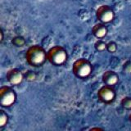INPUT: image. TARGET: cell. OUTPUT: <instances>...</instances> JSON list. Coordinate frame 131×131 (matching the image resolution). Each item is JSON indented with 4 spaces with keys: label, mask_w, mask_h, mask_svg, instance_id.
<instances>
[{
    "label": "cell",
    "mask_w": 131,
    "mask_h": 131,
    "mask_svg": "<svg viewBox=\"0 0 131 131\" xmlns=\"http://www.w3.org/2000/svg\"><path fill=\"white\" fill-rule=\"evenodd\" d=\"M47 58L49 63L54 67H61L67 63L68 60V53L62 46L55 45L47 51Z\"/></svg>",
    "instance_id": "obj_2"
},
{
    "label": "cell",
    "mask_w": 131,
    "mask_h": 131,
    "mask_svg": "<svg viewBox=\"0 0 131 131\" xmlns=\"http://www.w3.org/2000/svg\"><path fill=\"white\" fill-rule=\"evenodd\" d=\"M4 39V32L3 30V29L0 30V42L3 43V41Z\"/></svg>",
    "instance_id": "obj_17"
},
{
    "label": "cell",
    "mask_w": 131,
    "mask_h": 131,
    "mask_svg": "<svg viewBox=\"0 0 131 131\" xmlns=\"http://www.w3.org/2000/svg\"><path fill=\"white\" fill-rule=\"evenodd\" d=\"M92 34L97 39H102L107 35L108 29L105 24L98 22L92 27Z\"/></svg>",
    "instance_id": "obj_9"
},
{
    "label": "cell",
    "mask_w": 131,
    "mask_h": 131,
    "mask_svg": "<svg viewBox=\"0 0 131 131\" xmlns=\"http://www.w3.org/2000/svg\"><path fill=\"white\" fill-rule=\"evenodd\" d=\"M9 116L4 110H0V129L4 128L8 123Z\"/></svg>",
    "instance_id": "obj_11"
},
{
    "label": "cell",
    "mask_w": 131,
    "mask_h": 131,
    "mask_svg": "<svg viewBox=\"0 0 131 131\" xmlns=\"http://www.w3.org/2000/svg\"><path fill=\"white\" fill-rule=\"evenodd\" d=\"M11 43H12V45H13V46H15L16 48H22V47L25 46V45H26V40L23 36L16 35V36L13 37V38L12 39Z\"/></svg>",
    "instance_id": "obj_10"
},
{
    "label": "cell",
    "mask_w": 131,
    "mask_h": 131,
    "mask_svg": "<svg viewBox=\"0 0 131 131\" xmlns=\"http://www.w3.org/2000/svg\"><path fill=\"white\" fill-rule=\"evenodd\" d=\"M24 77L25 80L28 82H33L36 80V74L35 72H34L33 71H27L26 72L24 73Z\"/></svg>",
    "instance_id": "obj_14"
},
{
    "label": "cell",
    "mask_w": 131,
    "mask_h": 131,
    "mask_svg": "<svg viewBox=\"0 0 131 131\" xmlns=\"http://www.w3.org/2000/svg\"><path fill=\"white\" fill-rule=\"evenodd\" d=\"M94 129H97V130H102V129H100V128H92L91 130H94Z\"/></svg>",
    "instance_id": "obj_18"
},
{
    "label": "cell",
    "mask_w": 131,
    "mask_h": 131,
    "mask_svg": "<svg viewBox=\"0 0 131 131\" xmlns=\"http://www.w3.org/2000/svg\"><path fill=\"white\" fill-rule=\"evenodd\" d=\"M121 106L124 109L131 110V97L125 96L121 100Z\"/></svg>",
    "instance_id": "obj_13"
},
{
    "label": "cell",
    "mask_w": 131,
    "mask_h": 131,
    "mask_svg": "<svg viewBox=\"0 0 131 131\" xmlns=\"http://www.w3.org/2000/svg\"><path fill=\"white\" fill-rule=\"evenodd\" d=\"M93 71V64L86 58H79L74 61L72 72L78 79L85 80L92 75Z\"/></svg>",
    "instance_id": "obj_3"
},
{
    "label": "cell",
    "mask_w": 131,
    "mask_h": 131,
    "mask_svg": "<svg viewBox=\"0 0 131 131\" xmlns=\"http://www.w3.org/2000/svg\"><path fill=\"white\" fill-rule=\"evenodd\" d=\"M102 81L106 85L114 87L119 82V75L116 71H112V70L106 71L102 75Z\"/></svg>",
    "instance_id": "obj_8"
},
{
    "label": "cell",
    "mask_w": 131,
    "mask_h": 131,
    "mask_svg": "<svg viewBox=\"0 0 131 131\" xmlns=\"http://www.w3.org/2000/svg\"><path fill=\"white\" fill-rule=\"evenodd\" d=\"M17 95L15 90L9 86H3L0 88V106L3 108H9L13 106Z\"/></svg>",
    "instance_id": "obj_4"
},
{
    "label": "cell",
    "mask_w": 131,
    "mask_h": 131,
    "mask_svg": "<svg viewBox=\"0 0 131 131\" xmlns=\"http://www.w3.org/2000/svg\"><path fill=\"white\" fill-rule=\"evenodd\" d=\"M94 48L98 52H102L106 51V43L102 39H97L94 43Z\"/></svg>",
    "instance_id": "obj_12"
},
{
    "label": "cell",
    "mask_w": 131,
    "mask_h": 131,
    "mask_svg": "<svg viewBox=\"0 0 131 131\" xmlns=\"http://www.w3.org/2000/svg\"><path fill=\"white\" fill-rule=\"evenodd\" d=\"M95 16L98 21L106 25L113 21L116 17V12L111 6L103 4L97 8Z\"/></svg>",
    "instance_id": "obj_5"
},
{
    "label": "cell",
    "mask_w": 131,
    "mask_h": 131,
    "mask_svg": "<svg viewBox=\"0 0 131 131\" xmlns=\"http://www.w3.org/2000/svg\"><path fill=\"white\" fill-rule=\"evenodd\" d=\"M123 69H124V71L129 73H131V61H126L125 63H124V65H123Z\"/></svg>",
    "instance_id": "obj_16"
},
{
    "label": "cell",
    "mask_w": 131,
    "mask_h": 131,
    "mask_svg": "<svg viewBox=\"0 0 131 131\" xmlns=\"http://www.w3.org/2000/svg\"><path fill=\"white\" fill-rule=\"evenodd\" d=\"M106 51L110 53H115L117 51V44L114 41H109L106 43Z\"/></svg>",
    "instance_id": "obj_15"
},
{
    "label": "cell",
    "mask_w": 131,
    "mask_h": 131,
    "mask_svg": "<svg viewBox=\"0 0 131 131\" xmlns=\"http://www.w3.org/2000/svg\"><path fill=\"white\" fill-rule=\"evenodd\" d=\"M26 60L27 63L33 67H41L48 61L47 52L40 45H32L27 49L26 52Z\"/></svg>",
    "instance_id": "obj_1"
},
{
    "label": "cell",
    "mask_w": 131,
    "mask_h": 131,
    "mask_svg": "<svg viewBox=\"0 0 131 131\" xmlns=\"http://www.w3.org/2000/svg\"><path fill=\"white\" fill-rule=\"evenodd\" d=\"M7 82L12 86H17L22 83L25 80L24 73L17 68H12L7 71L6 74Z\"/></svg>",
    "instance_id": "obj_7"
},
{
    "label": "cell",
    "mask_w": 131,
    "mask_h": 131,
    "mask_svg": "<svg viewBox=\"0 0 131 131\" xmlns=\"http://www.w3.org/2000/svg\"><path fill=\"white\" fill-rule=\"evenodd\" d=\"M97 99L99 100L102 103L109 105V104L113 103L115 100H116V92L112 86L104 84L97 90Z\"/></svg>",
    "instance_id": "obj_6"
},
{
    "label": "cell",
    "mask_w": 131,
    "mask_h": 131,
    "mask_svg": "<svg viewBox=\"0 0 131 131\" xmlns=\"http://www.w3.org/2000/svg\"><path fill=\"white\" fill-rule=\"evenodd\" d=\"M129 121L131 122V113H130V114L129 115Z\"/></svg>",
    "instance_id": "obj_19"
}]
</instances>
